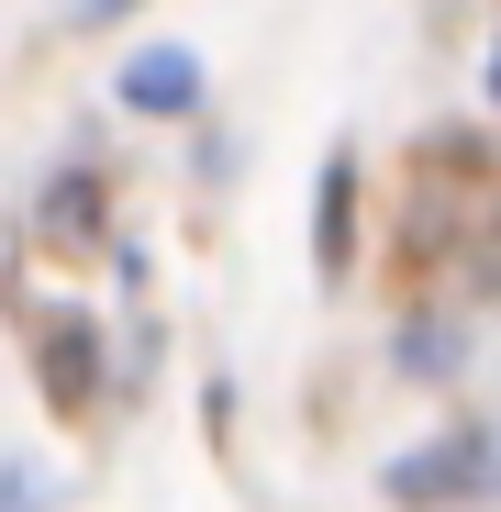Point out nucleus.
Masks as SVG:
<instances>
[{
  "mask_svg": "<svg viewBox=\"0 0 501 512\" xmlns=\"http://www.w3.org/2000/svg\"><path fill=\"white\" fill-rule=\"evenodd\" d=\"M390 490H401V501H446V490H457V457H401Z\"/></svg>",
  "mask_w": 501,
  "mask_h": 512,
  "instance_id": "obj_3",
  "label": "nucleus"
},
{
  "mask_svg": "<svg viewBox=\"0 0 501 512\" xmlns=\"http://www.w3.org/2000/svg\"><path fill=\"white\" fill-rule=\"evenodd\" d=\"M0 512H34V479H0Z\"/></svg>",
  "mask_w": 501,
  "mask_h": 512,
  "instance_id": "obj_5",
  "label": "nucleus"
},
{
  "mask_svg": "<svg viewBox=\"0 0 501 512\" xmlns=\"http://www.w3.org/2000/svg\"><path fill=\"white\" fill-rule=\"evenodd\" d=\"M123 101H134V112H190V101H201V56H179V45L134 56V67H123Z\"/></svg>",
  "mask_w": 501,
  "mask_h": 512,
  "instance_id": "obj_2",
  "label": "nucleus"
},
{
  "mask_svg": "<svg viewBox=\"0 0 501 512\" xmlns=\"http://www.w3.org/2000/svg\"><path fill=\"white\" fill-rule=\"evenodd\" d=\"M490 101H501V56H490Z\"/></svg>",
  "mask_w": 501,
  "mask_h": 512,
  "instance_id": "obj_7",
  "label": "nucleus"
},
{
  "mask_svg": "<svg viewBox=\"0 0 501 512\" xmlns=\"http://www.w3.org/2000/svg\"><path fill=\"white\" fill-rule=\"evenodd\" d=\"M323 256H346V167L323 179Z\"/></svg>",
  "mask_w": 501,
  "mask_h": 512,
  "instance_id": "obj_4",
  "label": "nucleus"
},
{
  "mask_svg": "<svg viewBox=\"0 0 501 512\" xmlns=\"http://www.w3.org/2000/svg\"><path fill=\"white\" fill-rule=\"evenodd\" d=\"M34 368H45V401H56V412H90V379H101V334H90V323H56L45 346H34Z\"/></svg>",
  "mask_w": 501,
  "mask_h": 512,
  "instance_id": "obj_1",
  "label": "nucleus"
},
{
  "mask_svg": "<svg viewBox=\"0 0 501 512\" xmlns=\"http://www.w3.org/2000/svg\"><path fill=\"white\" fill-rule=\"evenodd\" d=\"M112 12H123V0H90V23H112Z\"/></svg>",
  "mask_w": 501,
  "mask_h": 512,
  "instance_id": "obj_6",
  "label": "nucleus"
}]
</instances>
